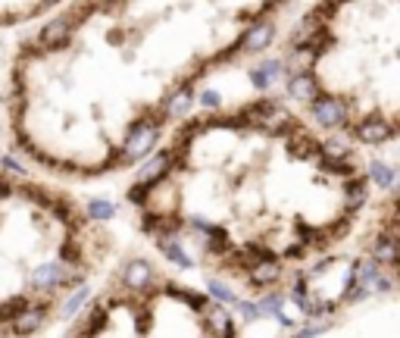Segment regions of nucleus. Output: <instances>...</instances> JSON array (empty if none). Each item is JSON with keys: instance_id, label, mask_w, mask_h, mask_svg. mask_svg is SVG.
<instances>
[{"instance_id": "nucleus-1", "label": "nucleus", "mask_w": 400, "mask_h": 338, "mask_svg": "<svg viewBox=\"0 0 400 338\" xmlns=\"http://www.w3.org/2000/svg\"><path fill=\"white\" fill-rule=\"evenodd\" d=\"M378 179L285 91L188 110L122 188L135 239L253 313L353 254Z\"/></svg>"}, {"instance_id": "nucleus-2", "label": "nucleus", "mask_w": 400, "mask_h": 338, "mask_svg": "<svg viewBox=\"0 0 400 338\" xmlns=\"http://www.w3.org/2000/svg\"><path fill=\"white\" fill-rule=\"evenodd\" d=\"M297 0H60L13 44L6 141L78 188L147 160L203 85L260 56Z\"/></svg>"}, {"instance_id": "nucleus-3", "label": "nucleus", "mask_w": 400, "mask_h": 338, "mask_svg": "<svg viewBox=\"0 0 400 338\" xmlns=\"http://www.w3.org/2000/svg\"><path fill=\"white\" fill-rule=\"evenodd\" d=\"M110 210L78 185L0 157V338H47L119 263Z\"/></svg>"}, {"instance_id": "nucleus-4", "label": "nucleus", "mask_w": 400, "mask_h": 338, "mask_svg": "<svg viewBox=\"0 0 400 338\" xmlns=\"http://www.w3.org/2000/svg\"><path fill=\"white\" fill-rule=\"evenodd\" d=\"M263 313L154 254H122L56 338H263Z\"/></svg>"}, {"instance_id": "nucleus-5", "label": "nucleus", "mask_w": 400, "mask_h": 338, "mask_svg": "<svg viewBox=\"0 0 400 338\" xmlns=\"http://www.w3.org/2000/svg\"><path fill=\"white\" fill-rule=\"evenodd\" d=\"M60 0H0V32L6 28H25L47 16Z\"/></svg>"}, {"instance_id": "nucleus-6", "label": "nucleus", "mask_w": 400, "mask_h": 338, "mask_svg": "<svg viewBox=\"0 0 400 338\" xmlns=\"http://www.w3.org/2000/svg\"><path fill=\"white\" fill-rule=\"evenodd\" d=\"M6 138V104H4V85H0V141Z\"/></svg>"}]
</instances>
